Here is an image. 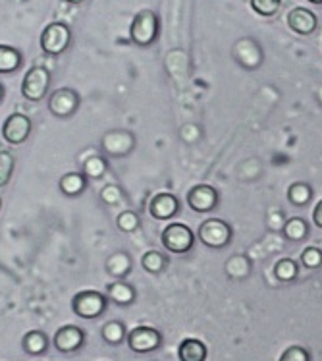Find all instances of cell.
Instances as JSON below:
<instances>
[{"instance_id":"6da1fadb","label":"cell","mask_w":322,"mask_h":361,"mask_svg":"<svg viewBox=\"0 0 322 361\" xmlns=\"http://www.w3.org/2000/svg\"><path fill=\"white\" fill-rule=\"evenodd\" d=\"M159 30H161L159 16L154 14L153 10H141L133 16V22L130 25V39L137 47H149L159 37Z\"/></svg>"},{"instance_id":"7a4b0ae2","label":"cell","mask_w":322,"mask_h":361,"mask_svg":"<svg viewBox=\"0 0 322 361\" xmlns=\"http://www.w3.org/2000/svg\"><path fill=\"white\" fill-rule=\"evenodd\" d=\"M109 298L103 292L97 290H83L80 294L73 295L72 310L80 319L93 321V319L103 317L104 311L109 307Z\"/></svg>"},{"instance_id":"3957f363","label":"cell","mask_w":322,"mask_h":361,"mask_svg":"<svg viewBox=\"0 0 322 361\" xmlns=\"http://www.w3.org/2000/svg\"><path fill=\"white\" fill-rule=\"evenodd\" d=\"M41 51L49 56H60L72 44V30L64 22H52L41 33Z\"/></svg>"},{"instance_id":"277c9868","label":"cell","mask_w":322,"mask_h":361,"mask_svg":"<svg viewBox=\"0 0 322 361\" xmlns=\"http://www.w3.org/2000/svg\"><path fill=\"white\" fill-rule=\"evenodd\" d=\"M51 87V72L44 66H33L22 80V95L30 103H41Z\"/></svg>"},{"instance_id":"5b68a950","label":"cell","mask_w":322,"mask_h":361,"mask_svg":"<svg viewBox=\"0 0 322 361\" xmlns=\"http://www.w3.org/2000/svg\"><path fill=\"white\" fill-rule=\"evenodd\" d=\"M199 242L211 247V250H222L232 242V228L226 221L222 219H206L199 226Z\"/></svg>"},{"instance_id":"8992f818","label":"cell","mask_w":322,"mask_h":361,"mask_svg":"<svg viewBox=\"0 0 322 361\" xmlns=\"http://www.w3.org/2000/svg\"><path fill=\"white\" fill-rule=\"evenodd\" d=\"M161 242L170 253L182 255V253H187V251L193 247V243H195V234H193V230H191L187 224L174 222V224H168L166 228L162 230Z\"/></svg>"},{"instance_id":"52a82bcc","label":"cell","mask_w":322,"mask_h":361,"mask_svg":"<svg viewBox=\"0 0 322 361\" xmlns=\"http://www.w3.org/2000/svg\"><path fill=\"white\" fill-rule=\"evenodd\" d=\"M49 112L52 116L60 120L72 118L73 114L80 109V95L70 87L56 89L51 97H49Z\"/></svg>"},{"instance_id":"ba28073f","label":"cell","mask_w":322,"mask_h":361,"mask_svg":"<svg viewBox=\"0 0 322 361\" xmlns=\"http://www.w3.org/2000/svg\"><path fill=\"white\" fill-rule=\"evenodd\" d=\"M128 346L135 354H151L162 344V334L153 326H135L128 332Z\"/></svg>"},{"instance_id":"9c48e42d","label":"cell","mask_w":322,"mask_h":361,"mask_svg":"<svg viewBox=\"0 0 322 361\" xmlns=\"http://www.w3.org/2000/svg\"><path fill=\"white\" fill-rule=\"evenodd\" d=\"M31 128H33V124H31L30 116H25L22 112H14L2 124V137L14 147L16 145H23L25 141L30 140Z\"/></svg>"},{"instance_id":"30bf717a","label":"cell","mask_w":322,"mask_h":361,"mask_svg":"<svg viewBox=\"0 0 322 361\" xmlns=\"http://www.w3.org/2000/svg\"><path fill=\"white\" fill-rule=\"evenodd\" d=\"M52 346L56 348V352H60V354H75V352H80L81 348L85 346V332L80 326H75V324H64L54 334Z\"/></svg>"},{"instance_id":"8fae6325","label":"cell","mask_w":322,"mask_h":361,"mask_svg":"<svg viewBox=\"0 0 322 361\" xmlns=\"http://www.w3.org/2000/svg\"><path fill=\"white\" fill-rule=\"evenodd\" d=\"M187 205L195 213H209L218 205V192L209 184L195 185L187 193Z\"/></svg>"},{"instance_id":"7c38bea8","label":"cell","mask_w":322,"mask_h":361,"mask_svg":"<svg viewBox=\"0 0 322 361\" xmlns=\"http://www.w3.org/2000/svg\"><path fill=\"white\" fill-rule=\"evenodd\" d=\"M135 147V140L130 132L124 130H112V132L104 133L103 137V149L104 153L110 157H125L130 155Z\"/></svg>"},{"instance_id":"4fadbf2b","label":"cell","mask_w":322,"mask_h":361,"mask_svg":"<svg viewBox=\"0 0 322 361\" xmlns=\"http://www.w3.org/2000/svg\"><path fill=\"white\" fill-rule=\"evenodd\" d=\"M180 211V201L172 193H156L153 200L149 201V214L156 221H170Z\"/></svg>"},{"instance_id":"5bb4252c","label":"cell","mask_w":322,"mask_h":361,"mask_svg":"<svg viewBox=\"0 0 322 361\" xmlns=\"http://www.w3.org/2000/svg\"><path fill=\"white\" fill-rule=\"evenodd\" d=\"M287 25L297 35H311L316 30L318 20H316V16L311 10L297 6L290 10V14H287Z\"/></svg>"},{"instance_id":"9a60e30c","label":"cell","mask_w":322,"mask_h":361,"mask_svg":"<svg viewBox=\"0 0 322 361\" xmlns=\"http://www.w3.org/2000/svg\"><path fill=\"white\" fill-rule=\"evenodd\" d=\"M235 60L247 70H255L261 62H263V51L259 49V44L251 39H242L240 43L235 44L234 49Z\"/></svg>"},{"instance_id":"2e32d148","label":"cell","mask_w":322,"mask_h":361,"mask_svg":"<svg viewBox=\"0 0 322 361\" xmlns=\"http://www.w3.org/2000/svg\"><path fill=\"white\" fill-rule=\"evenodd\" d=\"M106 298H109V302L116 303L118 307H128V305H132L135 302L137 294L128 282L114 281L106 286Z\"/></svg>"},{"instance_id":"e0dca14e","label":"cell","mask_w":322,"mask_h":361,"mask_svg":"<svg viewBox=\"0 0 322 361\" xmlns=\"http://www.w3.org/2000/svg\"><path fill=\"white\" fill-rule=\"evenodd\" d=\"M49 346H51V340L44 334L43 331H30L23 334L22 338V348L23 352L31 357H41L49 352Z\"/></svg>"},{"instance_id":"ac0fdd59","label":"cell","mask_w":322,"mask_h":361,"mask_svg":"<svg viewBox=\"0 0 322 361\" xmlns=\"http://www.w3.org/2000/svg\"><path fill=\"white\" fill-rule=\"evenodd\" d=\"M58 188L66 197H80L87 190V178L83 172H66L60 178Z\"/></svg>"},{"instance_id":"d6986e66","label":"cell","mask_w":322,"mask_h":361,"mask_svg":"<svg viewBox=\"0 0 322 361\" xmlns=\"http://www.w3.org/2000/svg\"><path fill=\"white\" fill-rule=\"evenodd\" d=\"M106 273L116 279V281H124L128 274L132 273V259L124 251H116L106 259Z\"/></svg>"},{"instance_id":"ffe728a7","label":"cell","mask_w":322,"mask_h":361,"mask_svg":"<svg viewBox=\"0 0 322 361\" xmlns=\"http://www.w3.org/2000/svg\"><path fill=\"white\" fill-rule=\"evenodd\" d=\"M22 52L10 44H0V74H14L22 68Z\"/></svg>"},{"instance_id":"44dd1931","label":"cell","mask_w":322,"mask_h":361,"mask_svg":"<svg viewBox=\"0 0 322 361\" xmlns=\"http://www.w3.org/2000/svg\"><path fill=\"white\" fill-rule=\"evenodd\" d=\"M180 361H205L206 346L197 338H185L178 348Z\"/></svg>"},{"instance_id":"7402d4cb","label":"cell","mask_w":322,"mask_h":361,"mask_svg":"<svg viewBox=\"0 0 322 361\" xmlns=\"http://www.w3.org/2000/svg\"><path fill=\"white\" fill-rule=\"evenodd\" d=\"M101 336H103V340L109 346H120V344L128 338L125 324L122 323V321H109V323L103 324Z\"/></svg>"},{"instance_id":"603a6c76","label":"cell","mask_w":322,"mask_h":361,"mask_svg":"<svg viewBox=\"0 0 322 361\" xmlns=\"http://www.w3.org/2000/svg\"><path fill=\"white\" fill-rule=\"evenodd\" d=\"M282 232L290 242H303L309 236V224L301 216H292L286 221Z\"/></svg>"},{"instance_id":"cb8c5ba5","label":"cell","mask_w":322,"mask_h":361,"mask_svg":"<svg viewBox=\"0 0 322 361\" xmlns=\"http://www.w3.org/2000/svg\"><path fill=\"white\" fill-rule=\"evenodd\" d=\"M141 267L143 271H147L149 274H161L166 271L168 267V259L162 255L161 251H147L145 255L141 257Z\"/></svg>"},{"instance_id":"d4e9b609","label":"cell","mask_w":322,"mask_h":361,"mask_svg":"<svg viewBox=\"0 0 322 361\" xmlns=\"http://www.w3.org/2000/svg\"><path fill=\"white\" fill-rule=\"evenodd\" d=\"M313 197V188L305 182H295L287 188V201L293 207H305Z\"/></svg>"},{"instance_id":"484cf974","label":"cell","mask_w":322,"mask_h":361,"mask_svg":"<svg viewBox=\"0 0 322 361\" xmlns=\"http://www.w3.org/2000/svg\"><path fill=\"white\" fill-rule=\"evenodd\" d=\"M299 274V267L293 259H280L278 263L274 265V276L278 279L280 282H292L297 279Z\"/></svg>"},{"instance_id":"4316f807","label":"cell","mask_w":322,"mask_h":361,"mask_svg":"<svg viewBox=\"0 0 322 361\" xmlns=\"http://www.w3.org/2000/svg\"><path fill=\"white\" fill-rule=\"evenodd\" d=\"M106 170H109V164H106V161L101 155L89 157L87 161L83 162V174H85L87 180H99V178H103L106 174Z\"/></svg>"},{"instance_id":"83f0119b","label":"cell","mask_w":322,"mask_h":361,"mask_svg":"<svg viewBox=\"0 0 322 361\" xmlns=\"http://www.w3.org/2000/svg\"><path fill=\"white\" fill-rule=\"evenodd\" d=\"M226 273L228 276H234V279H245L251 273L249 259L245 255H234L226 263Z\"/></svg>"},{"instance_id":"f1b7e54d","label":"cell","mask_w":322,"mask_h":361,"mask_svg":"<svg viewBox=\"0 0 322 361\" xmlns=\"http://www.w3.org/2000/svg\"><path fill=\"white\" fill-rule=\"evenodd\" d=\"M16 169V159L10 151H0V188L8 185Z\"/></svg>"},{"instance_id":"f546056e","label":"cell","mask_w":322,"mask_h":361,"mask_svg":"<svg viewBox=\"0 0 322 361\" xmlns=\"http://www.w3.org/2000/svg\"><path fill=\"white\" fill-rule=\"evenodd\" d=\"M253 12L263 18H271V16L278 14L282 0H249Z\"/></svg>"},{"instance_id":"4dcf8cb0","label":"cell","mask_w":322,"mask_h":361,"mask_svg":"<svg viewBox=\"0 0 322 361\" xmlns=\"http://www.w3.org/2000/svg\"><path fill=\"white\" fill-rule=\"evenodd\" d=\"M116 224L118 228H120V232L132 234V232H135L137 226H140V216L133 213V211H124V213L118 214Z\"/></svg>"},{"instance_id":"1f68e13d","label":"cell","mask_w":322,"mask_h":361,"mask_svg":"<svg viewBox=\"0 0 322 361\" xmlns=\"http://www.w3.org/2000/svg\"><path fill=\"white\" fill-rule=\"evenodd\" d=\"M301 263L309 271H316L318 267H322V251L318 247H307L301 253Z\"/></svg>"},{"instance_id":"d6a6232c","label":"cell","mask_w":322,"mask_h":361,"mask_svg":"<svg viewBox=\"0 0 322 361\" xmlns=\"http://www.w3.org/2000/svg\"><path fill=\"white\" fill-rule=\"evenodd\" d=\"M280 361H309V352L301 346H290L282 354Z\"/></svg>"},{"instance_id":"836d02e7","label":"cell","mask_w":322,"mask_h":361,"mask_svg":"<svg viewBox=\"0 0 322 361\" xmlns=\"http://www.w3.org/2000/svg\"><path fill=\"white\" fill-rule=\"evenodd\" d=\"M286 216L282 211H271V213L266 214V226L271 230H282L284 228V224H286Z\"/></svg>"},{"instance_id":"e575fe53","label":"cell","mask_w":322,"mask_h":361,"mask_svg":"<svg viewBox=\"0 0 322 361\" xmlns=\"http://www.w3.org/2000/svg\"><path fill=\"white\" fill-rule=\"evenodd\" d=\"M120 197H122V192H120V188H118V185H106L103 192H101V200H103L104 203H109V205L118 203Z\"/></svg>"},{"instance_id":"d590c367","label":"cell","mask_w":322,"mask_h":361,"mask_svg":"<svg viewBox=\"0 0 322 361\" xmlns=\"http://www.w3.org/2000/svg\"><path fill=\"white\" fill-rule=\"evenodd\" d=\"M313 222H315L318 228H322V200L316 203L315 211H313Z\"/></svg>"},{"instance_id":"8d00e7d4","label":"cell","mask_w":322,"mask_h":361,"mask_svg":"<svg viewBox=\"0 0 322 361\" xmlns=\"http://www.w3.org/2000/svg\"><path fill=\"white\" fill-rule=\"evenodd\" d=\"M68 4H83L85 0H66Z\"/></svg>"},{"instance_id":"74e56055","label":"cell","mask_w":322,"mask_h":361,"mask_svg":"<svg viewBox=\"0 0 322 361\" xmlns=\"http://www.w3.org/2000/svg\"><path fill=\"white\" fill-rule=\"evenodd\" d=\"M2 99H4V85L0 83V101H2Z\"/></svg>"},{"instance_id":"f35d334b","label":"cell","mask_w":322,"mask_h":361,"mask_svg":"<svg viewBox=\"0 0 322 361\" xmlns=\"http://www.w3.org/2000/svg\"><path fill=\"white\" fill-rule=\"evenodd\" d=\"M311 4H322V0H309Z\"/></svg>"},{"instance_id":"ab89813d","label":"cell","mask_w":322,"mask_h":361,"mask_svg":"<svg viewBox=\"0 0 322 361\" xmlns=\"http://www.w3.org/2000/svg\"><path fill=\"white\" fill-rule=\"evenodd\" d=\"M0 209H2V200H0Z\"/></svg>"}]
</instances>
